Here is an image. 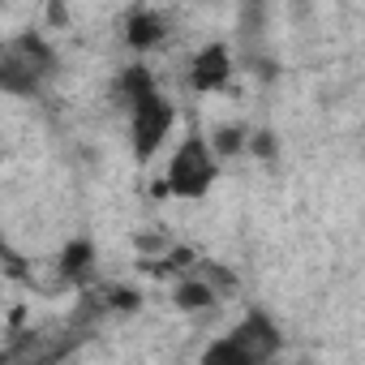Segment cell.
I'll return each mask as SVG.
<instances>
[{
	"mask_svg": "<svg viewBox=\"0 0 365 365\" xmlns=\"http://www.w3.org/2000/svg\"><path fill=\"white\" fill-rule=\"evenodd\" d=\"M116 99L129 116V146L133 159L146 163L155 159V150L168 142L172 125H176V103L163 95V86L155 82V73L146 65H125L116 78Z\"/></svg>",
	"mask_w": 365,
	"mask_h": 365,
	"instance_id": "cell-1",
	"label": "cell"
},
{
	"mask_svg": "<svg viewBox=\"0 0 365 365\" xmlns=\"http://www.w3.org/2000/svg\"><path fill=\"white\" fill-rule=\"evenodd\" d=\"M220 155L211 146V138L202 129H190L180 138V146L172 150L168 159V172H163V190L172 198H207L211 185L220 180Z\"/></svg>",
	"mask_w": 365,
	"mask_h": 365,
	"instance_id": "cell-2",
	"label": "cell"
},
{
	"mask_svg": "<svg viewBox=\"0 0 365 365\" xmlns=\"http://www.w3.org/2000/svg\"><path fill=\"white\" fill-rule=\"evenodd\" d=\"M52 65H56L52 48L35 31H26V35H18V39L5 43V56H0V78H5V91L9 95H31V91L43 86V78L52 73Z\"/></svg>",
	"mask_w": 365,
	"mask_h": 365,
	"instance_id": "cell-3",
	"label": "cell"
},
{
	"mask_svg": "<svg viewBox=\"0 0 365 365\" xmlns=\"http://www.w3.org/2000/svg\"><path fill=\"white\" fill-rule=\"evenodd\" d=\"M275 348H279L275 322L267 314H250L228 339H220V344L207 348V361H241V365H250V361H267Z\"/></svg>",
	"mask_w": 365,
	"mask_h": 365,
	"instance_id": "cell-4",
	"label": "cell"
},
{
	"mask_svg": "<svg viewBox=\"0 0 365 365\" xmlns=\"http://www.w3.org/2000/svg\"><path fill=\"white\" fill-rule=\"evenodd\" d=\"M228 78H232V52L224 48V43H211V48H202L198 56H194V65H190V86L194 91H220V86H228Z\"/></svg>",
	"mask_w": 365,
	"mask_h": 365,
	"instance_id": "cell-5",
	"label": "cell"
},
{
	"mask_svg": "<svg viewBox=\"0 0 365 365\" xmlns=\"http://www.w3.org/2000/svg\"><path fill=\"white\" fill-rule=\"evenodd\" d=\"M163 35H168V22L159 14H150V9H133L125 18V43L133 52H150L155 43H163Z\"/></svg>",
	"mask_w": 365,
	"mask_h": 365,
	"instance_id": "cell-6",
	"label": "cell"
},
{
	"mask_svg": "<svg viewBox=\"0 0 365 365\" xmlns=\"http://www.w3.org/2000/svg\"><path fill=\"white\" fill-rule=\"evenodd\" d=\"M172 301H176V309L198 314V309H211V305L220 301V292H215V284H207V275H202V279H180Z\"/></svg>",
	"mask_w": 365,
	"mask_h": 365,
	"instance_id": "cell-7",
	"label": "cell"
},
{
	"mask_svg": "<svg viewBox=\"0 0 365 365\" xmlns=\"http://www.w3.org/2000/svg\"><path fill=\"white\" fill-rule=\"evenodd\" d=\"M91 262H95V245H91V241H69V245L61 250V275H69V279L86 275Z\"/></svg>",
	"mask_w": 365,
	"mask_h": 365,
	"instance_id": "cell-8",
	"label": "cell"
},
{
	"mask_svg": "<svg viewBox=\"0 0 365 365\" xmlns=\"http://www.w3.org/2000/svg\"><path fill=\"white\" fill-rule=\"evenodd\" d=\"M211 146H215V155H220V159H232V155L245 146V129H241V125L215 129V133H211Z\"/></svg>",
	"mask_w": 365,
	"mask_h": 365,
	"instance_id": "cell-9",
	"label": "cell"
}]
</instances>
